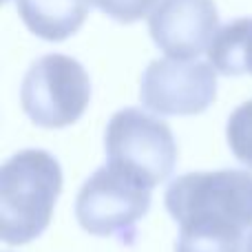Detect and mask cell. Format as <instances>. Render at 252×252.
Masks as SVG:
<instances>
[{
	"label": "cell",
	"mask_w": 252,
	"mask_h": 252,
	"mask_svg": "<svg viewBox=\"0 0 252 252\" xmlns=\"http://www.w3.org/2000/svg\"><path fill=\"white\" fill-rule=\"evenodd\" d=\"M89 2L113 20L130 25V22H137L144 16H148L151 7L157 0H89Z\"/></svg>",
	"instance_id": "11"
},
{
	"label": "cell",
	"mask_w": 252,
	"mask_h": 252,
	"mask_svg": "<svg viewBox=\"0 0 252 252\" xmlns=\"http://www.w3.org/2000/svg\"><path fill=\"white\" fill-rule=\"evenodd\" d=\"M91 102V80L78 60L62 53L42 56L29 66L20 87L27 118L42 128L75 124Z\"/></svg>",
	"instance_id": "5"
},
{
	"label": "cell",
	"mask_w": 252,
	"mask_h": 252,
	"mask_svg": "<svg viewBox=\"0 0 252 252\" xmlns=\"http://www.w3.org/2000/svg\"><path fill=\"white\" fill-rule=\"evenodd\" d=\"M246 252H252V232H250L248 241H246Z\"/></svg>",
	"instance_id": "12"
},
{
	"label": "cell",
	"mask_w": 252,
	"mask_h": 252,
	"mask_svg": "<svg viewBox=\"0 0 252 252\" xmlns=\"http://www.w3.org/2000/svg\"><path fill=\"white\" fill-rule=\"evenodd\" d=\"M226 137L232 155L252 170V100L244 102L230 113L226 124Z\"/></svg>",
	"instance_id": "10"
},
{
	"label": "cell",
	"mask_w": 252,
	"mask_h": 252,
	"mask_svg": "<svg viewBox=\"0 0 252 252\" xmlns=\"http://www.w3.org/2000/svg\"><path fill=\"white\" fill-rule=\"evenodd\" d=\"M106 164L155 188L177 166V142L164 120L142 109H122L109 120L104 133Z\"/></svg>",
	"instance_id": "3"
},
{
	"label": "cell",
	"mask_w": 252,
	"mask_h": 252,
	"mask_svg": "<svg viewBox=\"0 0 252 252\" xmlns=\"http://www.w3.org/2000/svg\"><path fill=\"white\" fill-rule=\"evenodd\" d=\"M18 16L31 33L49 42H62L84 25L89 0H13Z\"/></svg>",
	"instance_id": "8"
},
{
	"label": "cell",
	"mask_w": 252,
	"mask_h": 252,
	"mask_svg": "<svg viewBox=\"0 0 252 252\" xmlns=\"http://www.w3.org/2000/svg\"><path fill=\"white\" fill-rule=\"evenodd\" d=\"M199 60H153L142 73L139 100L159 115H199L217 97V73Z\"/></svg>",
	"instance_id": "6"
},
{
	"label": "cell",
	"mask_w": 252,
	"mask_h": 252,
	"mask_svg": "<svg viewBox=\"0 0 252 252\" xmlns=\"http://www.w3.org/2000/svg\"><path fill=\"white\" fill-rule=\"evenodd\" d=\"M208 60L223 75L252 73V18H239L217 31Z\"/></svg>",
	"instance_id": "9"
},
{
	"label": "cell",
	"mask_w": 252,
	"mask_h": 252,
	"mask_svg": "<svg viewBox=\"0 0 252 252\" xmlns=\"http://www.w3.org/2000/svg\"><path fill=\"white\" fill-rule=\"evenodd\" d=\"M164 204L179 223L175 252H241L252 228V175L235 168L179 175Z\"/></svg>",
	"instance_id": "1"
},
{
	"label": "cell",
	"mask_w": 252,
	"mask_h": 252,
	"mask_svg": "<svg viewBox=\"0 0 252 252\" xmlns=\"http://www.w3.org/2000/svg\"><path fill=\"white\" fill-rule=\"evenodd\" d=\"M148 31L166 56L192 60L210 49L219 13L213 0H159L148 16Z\"/></svg>",
	"instance_id": "7"
},
{
	"label": "cell",
	"mask_w": 252,
	"mask_h": 252,
	"mask_svg": "<svg viewBox=\"0 0 252 252\" xmlns=\"http://www.w3.org/2000/svg\"><path fill=\"white\" fill-rule=\"evenodd\" d=\"M151 190L106 164L82 184L75 197V219L89 235L115 237L122 246H133L137 223L151 210Z\"/></svg>",
	"instance_id": "4"
},
{
	"label": "cell",
	"mask_w": 252,
	"mask_h": 252,
	"mask_svg": "<svg viewBox=\"0 0 252 252\" xmlns=\"http://www.w3.org/2000/svg\"><path fill=\"white\" fill-rule=\"evenodd\" d=\"M62 192V168L51 153L27 148L0 170V239L22 246L38 239L51 223Z\"/></svg>",
	"instance_id": "2"
}]
</instances>
